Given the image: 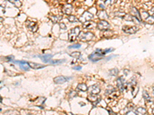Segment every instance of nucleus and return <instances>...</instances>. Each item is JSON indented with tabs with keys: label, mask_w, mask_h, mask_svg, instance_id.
<instances>
[{
	"label": "nucleus",
	"mask_w": 154,
	"mask_h": 115,
	"mask_svg": "<svg viewBox=\"0 0 154 115\" xmlns=\"http://www.w3.org/2000/svg\"><path fill=\"white\" fill-rule=\"evenodd\" d=\"M80 34V29L79 27H76L71 29L69 32V41L71 42L76 41V38Z\"/></svg>",
	"instance_id": "f257e3e1"
},
{
	"label": "nucleus",
	"mask_w": 154,
	"mask_h": 115,
	"mask_svg": "<svg viewBox=\"0 0 154 115\" xmlns=\"http://www.w3.org/2000/svg\"><path fill=\"white\" fill-rule=\"evenodd\" d=\"M79 37L82 42H89L90 40H92L94 38V35L89 31H84L80 32Z\"/></svg>",
	"instance_id": "f03ea898"
},
{
	"label": "nucleus",
	"mask_w": 154,
	"mask_h": 115,
	"mask_svg": "<svg viewBox=\"0 0 154 115\" xmlns=\"http://www.w3.org/2000/svg\"><path fill=\"white\" fill-rule=\"evenodd\" d=\"M89 59L92 61H98L101 59H102V58H103V55H102L100 52L96 51L95 52H92L91 55H89Z\"/></svg>",
	"instance_id": "7ed1b4c3"
},
{
	"label": "nucleus",
	"mask_w": 154,
	"mask_h": 115,
	"mask_svg": "<svg viewBox=\"0 0 154 115\" xmlns=\"http://www.w3.org/2000/svg\"><path fill=\"white\" fill-rule=\"evenodd\" d=\"M88 100L93 104V106H96L100 101V97L97 94H89L88 96Z\"/></svg>",
	"instance_id": "20e7f679"
},
{
	"label": "nucleus",
	"mask_w": 154,
	"mask_h": 115,
	"mask_svg": "<svg viewBox=\"0 0 154 115\" xmlns=\"http://www.w3.org/2000/svg\"><path fill=\"white\" fill-rule=\"evenodd\" d=\"M92 19V15L91 13H89L88 11H85L84 12V13L82 15V16H80V18H79V22L84 23L85 22H86V21H89L90 19Z\"/></svg>",
	"instance_id": "39448f33"
},
{
	"label": "nucleus",
	"mask_w": 154,
	"mask_h": 115,
	"mask_svg": "<svg viewBox=\"0 0 154 115\" xmlns=\"http://www.w3.org/2000/svg\"><path fill=\"white\" fill-rule=\"evenodd\" d=\"M72 78L71 77H65V76H58L56 78H54V82L55 84H57V85H61V84H63L65 82H66L67 81L70 80Z\"/></svg>",
	"instance_id": "423d86ee"
},
{
	"label": "nucleus",
	"mask_w": 154,
	"mask_h": 115,
	"mask_svg": "<svg viewBox=\"0 0 154 115\" xmlns=\"http://www.w3.org/2000/svg\"><path fill=\"white\" fill-rule=\"evenodd\" d=\"M97 28L101 31H105L109 28V24L105 20H100L97 24Z\"/></svg>",
	"instance_id": "0eeeda50"
},
{
	"label": "nucleus",
	"mask_w": 154,
	"mask_h": 115,
	"mask_svg": "<svg viewBox=\"0 0 154 115\" xmlns=\"http://www.w3.org/2000/svg\"><path fill=\"white\" fill-rule=\"evenodd\" d=\"M123 30L128 34H134L139 30L138 27L136 26H124L123 28Z\"/></svg>",
	"instance_id": "6e6552de"
},
{
	"label": "nucleus",
	"mask_w": 154,
	"mask_h": 115,
	"mask_svg": "<svg viewBox=\"0 0 154 115\" xmlns=\"http://www.w3.org/2000/svg\"><path fill=\"white\" fill-rule=\"evenodd\" d=\"M15 63H18V64H20L19 67L23 71H29V68H31L30 65L28 62H26L25 61H14Z\"/></svg>",
	"instance_id": "1a4fd4ad"
},
{
	"label": "nucleus",
	"mask_w": 154,
	"mask_h": 115,
	"mask_svg": "<svg viewBox=\"0 0 154 115\" xmlns=\"http://www.w3.org/2000/svg\"><path fill=\"white\" fill-rule=\"evenodd\" d=\"M82 26L86 29H94L97 26V25L92 21H86L82 23Z\"/></svg>",
	"instance_id": "9d476101"
},
{
	"label": "nucleus",
	"mask_w": 154,
	"mask_h": 115,
	"mask_svg": "<svg viewBox=\"0 0 154 115\" xmlns=\"http://www.w3.org/2000/svg\"><path fill=\"white\" fill-rule=\"evenodd\" d=\"M88 91L89 92V94H98L100 92V88L98 85H94L90 86L88 88Z\"/></svg>",
	"instance_id": "9b49d317"
},
{
	"label": "nucleus",
	"mask_w": 154,
	"mask_h": 115,
	"mask_svg": "<svg viewBox=\"0 0 154 115\" xmlns=\"http://www.w3.org/2000/svg\"><path fill=\"white\" fill-rule=\"evenodd\" d=\"M73 11V6L71 4H65L63 7V12L66 15H70Z\"/></svg>",
	"instance_id": "f8f14e48"
},
{
	"label": "nucleus",
	"mask_w": 154,
	"mask_h": 115,
	"mask_svg": "<svg viewBox=\"0 0 154 115\" xmlns=\"http://www.w3.org/2000/svg\"><path fill=\"white\" fill-rule=\"evenodd\" d=\"M40 59L45 62V63H50L51 61V58H53V55L51 54H47V55H39Z\"/></svg>",
	"instance_id": "ddd939ff"
},
{
	"label": "nucleus",
	"mask_w": 154,
	"mask_h": 115,
	"mask_svg": "<svg viewBox=\"0 0 154 115\" xmlns=\"http://www.w3.org/2000/svg\"><path fill=\"white\" fill-rule=\"evenodd\" d=\"M123 77H120V78H118L116 80V83H117V87L119 90V91L122 92L123 90H124V85L123 84Z\"/></svg>",
	"instance_id": "4468645a"
},
{
	"label": "nucleus",
	"mask_w": 154,
	"mask_h": 115,
	"mask_svg": "<svg viewBox=\"0 0 154 115\" xmlns=\"http://www.w3.org/2000/svg\"><path fill=\"white\" fill-rule=\"evenodd\" d=\"M27 26L29 29V30H31L32 31H36L38 29V26L36 22H27Z\"/></svg>",
	"instance_id": "2eb2a0df"
},
{
	"label": "nucleus",
	"mask_w": 154,
	"mask_h": 115,
	"mask_svg": "<svg viewBox=\"0 0 154 115\" xmlns=\"http://www.w3.org/2000/svg\"><path fill=\"white\" fill-rule=\"evenodd\" d=\"M49 19H51V21L53 22V23L56 24L63 19V16L62 15H50Z\"/></svg>",
	"instance_id": "dca6fc26"
},
{
	"label": "nucleus",
	"mask_w": 154,
	"mask_h": 115,
	"mask_svg": "<svg viewBox=\"0 0 154 115\" xmlns=\"http://www.w3.org/2000/svg\"><path fill=\"white\" fill-rule=\"evenodd\" d=\"M30 67L33 69H40V68H43L46 65H42L38 63H34V62H29Z\"/></svg>",
	"instance_id": "f3484780"
},
{
	"label": "nucleus",
	"mask_w": 154,
	"mask_h": 115,
	"mask_svg": "<svg viewBox=\"0 0 154 115\" xmlns=\"http://www.w3.org/2000/svg\"><path fill=\"white\" fill-rule=\"evenodd\" d=\"M131 14L133 15V16H136V18H138L140 21H141V15H140V13L139 12V10H137L136 9L135 7H133L131 9Z\"/></svg>",
	"instance_id": "a211bd4d"
},
{
	"label": "nucleus",
	"mask_w": 154,
	"mask_h": 115,
	"mask_svg": "<svg viewBox=\"0 0 154 115\" xmlns=\"http://www.w3.org/2000/svg\"><path fill=\"white\" fill-rule=\"evenodd\" d=\"M97 15L99 16V18H100L102 20H104V19H107V14H106V11L105 10H99V12H98V13H97Z\"/></svg>",
	"instance_id": "6ab92c4d"
},
{
	"label": "nucleus",
	"mask_w": 154,
	"mask_h": 115,
	"mask_svg": "<svg viewBox=\"0 0 154 115\" xmlns=\"http://www.w3.org/2000/svg\"><path fill=\"white\" fill-rule=\"evenodd\" d=\"M114 50V49L113 48H106V49H104V50H102V49H99V48H97L96 51H97V52H100L102 55H106V54H107V53H109V52H113Z\"/></svg>",
	"instance_id": "aec40b11"
},
{
	"label": "nucleus",
	"mask_w": 154,
	"mask_h": 115,
	"mask_svg": "<svg viewBox=\"0 0 154 115\" xmlns=\"http://www.w3.org/2000/svg\"><path fill=\"white\" fill-rule=\"evenodd\" d=\"M76 89L79 90L81 91H86L88 90V87L85 84H79L76 87Z\"/></svg>",
	"instance_id": "412c9836"
},
{
	"label": "nucleus",
	"mask_w": 154,
	"mask_h": 115,
	"mask_svg": "<svg viewBox=\"0 0 154 115\" xmlns=\"http://www.w3.org/2000/svg\"><path fill=\"white\" fill-rule=\"evenodd\" d=\"M126 113L128 114V113H130V111H133V109H134V104L133 103H129L127 104V107L126 108Z\"/></svg>",
	"instance_id": "4be33fe9"
},
{
	"label": "nucleus",
	"mask_w": 154,
	"mask_h": 115,
	"mask_svg": "<svg viewBox=\"0 0 154 115\" xmlns=\"http://www.w3.org/2000/svg\"><path fill=\"white\" fill-rule=\"evenodd\" d=\"M113 35V32L112 31L109 30V29L105 30V32L103 33V37H105V38H110V37H112Z\"/></svg>",
	"instance_id": "5701e85b"
},
{
	"label": "nucleus",
	"mask_w": 154,
	"mask_h": 115,
	"mask_svg": "<svg viewBox=\"0 0 154 115\" xmlns=\"http://www.w3.org/2000/svg\"><path fill=\"white\" fill-rule=\"evenodd\" d=\"M143 97H144V99L146 100L147 102H149V103H151L152 102V98H151V97L148 94V93L147 92V91H143Z\"/></svg>",
	"instance_id": "b1692460"
},
{
	"label": "nucleus",
	"mask_w": 154,
	"mask_h": 115,
	"mask_svg": "<svg viewBox=\"0 0 154 115\" xmlns=\"http://www.w3.org/2000/svg\"><path fill=\"white\" fill-rule=\"evenodd\" d=\"M69 55H70V56L74 58H76V59H78L81 56V53L79 52H72Z\"/></svg>",
	"instance_id": "393cba45"
},
{
	"label": "nucleus",
	"mask_w": 154,
	"mask_h": 115,
	"mask_svg": "<svg viewBox=\"0 0 154 115\" xmlns=\"http://www.w3.org/2000/svg\"><path fill=\"white\" fill-rule=\"evenodd\" d=\"M146 112H147V110L143 108H138L135 111L136 114H144Z\"/></svg>",
	"instance_id": "a878e982"
},
{
	"label": "nucleus",
	"mask_w": 154,
	"mask_h": 115,
	"mask_svg": "<svg viewBox=\"0 0 154 115\" xmlns=\"http://www.w3.org/2000/svg\"><path fill=\"white\" fill-rule=\"evenodd\" d=\"M118 73H119V71H118L117 68H113V69L109 70V75H110L116 76V75H118Z\"/></svg>",
	"instance_id": "bb28decb"
},
{
	"label": "nucleus",
	"mask_w": 154,
	"mask_h": 115,
	"mask_svg": "<svg viewBox=\"0 0 154 115\" xmlns=\"http://www.w3.org/2000/svg\"><path fill=\"white\" fill-rule=\"evenodd\" d=\"M68 19H69V21L71 22H77V21H79V19H76V17L75 15H69V17H68Z\"/></svg>",
	"instance_id": "cd10ccee"
},
{
	"label": "nucleus",
	"mask_w": 154,
	"mask_h": 115,
	"mask_svg": "<svg viewBox=\"0 0 154 115\" xmlns=\"http://www.w3.org/2000/svg\"><path fill=\"white\" fill-rule=\"evenodd\" d=\"M9 2L13 3L16 7H20L21 5H22V3H21V2L19 1V0H10Z\"/></svg>",
	"instance_id": "c85d7f7f"
},
{
	"label": "nucleus",
	"mask_w": 154,
	"mask_h": 115,
	"mask_svg": "<svg viewBox=\"0 0 154 115\" xmlns=\"http://www.w3.org/2000/svg\"><path fill=\"white\" fill-rule=\"evenodd\" d=\"M110 87V89H108L107 88V90H106V95H109V94H112L113 92H115V88L114 87H113L112 86H109Z\"/></svg>",
	"instance_id": "c756f323"
},
{
	"label": "nucleus",
	"mask_w": 154,
	"mask_h": 115,
	"mask_svg": "<svg viewBox=\"0 0 154 115\" xmlns=\"http://www.w3.org/2000/svg\"><path fill=\"white\" fill-rule=\"evenodd\" d=\"M77 92L76 91H73V90H71V91L70 92V94H69V97L70 98H73V97H75L76 96H77Z\"/></svg>",
	"instance_id": "7c9ffc66"
},
{
	"label": "nucleus",
	"mask_w": 154,
	"mask_h": 115,
	"mask_svg": "<svg viewBox=\"0 0 154 115\" xmlns=\"http://www.w3.org/2000/svg\"><path fill=\"white\" fill-rule=\"evenodd\" d=\"M146 22L147 23H150V24H153L154 23V16H149V17L146 19Z\"/></svg>",
	"instance_id": "2f4dec72"
},
{
	"label": "nucleus",
	"mask_w": 154,
	"mask_h": 115,
	"mask_svg": "<svg viewBox=\"0 0 154 115\" xmlns=\"http://www.w3.org/2000/svg\"><path fill=\"white\" fill-rule=\"evenodd\" d=\"M141 17H143L144 19H147L149 17V14L147 13V12H144V11H141Z\"/></svg>",
	"instance_id": "473e14b6"
},
{
	"label": "nucleus",
	"mask_w": 154,
	"mask_h": 115,
	"mask_svg": "<svg viewBox=\"0 0 154 115\" xmlns=\"http://www.w3.org/2000/svg\"><path fill=\"white\" fill-rule=\"evenodd\" d=\"M66 60V59H62V60H56V61H51L50 64H61L65 62Z\"/></svg>",
	"instance_id": "72a5a7b5"
},
{
	"label": "nucleus",
	"mask_w": 154,
	"mask_h": 115,
	"mask_svg": "<svg viewBox=\"0 0 154 115\" xmlns=\"http://www.w3.org/2000/svg\"><path fill=\"white\" fill-rule=\"evenodd\" d=\"M117 0H106L105 1V4L106 5H113L116 2Z\"/></svg>",
	"instance_id": "f704fd0d"
},
{
	"label": "nucleus",
	"mask_w": 154,
	"mask_h": 115,
	"mask_svg": "<svg viewBox=\"0 0 154 115\" xmlns=\"http://www.w3.org/2000/svg\"><path fill=\"white\" fill-rule=\"evenodd\" d=\"M81 47V45L79 44V43H76V44H74V45H71L69 46V48H79Z\"/></svg>",
	"instance_id": "c9c22d12"
},
{
	"label": "nucleus",
	"mask_w": 154,
	"mask_h": 115,
	"mask_svg": "<svg viewBox=\"0 0 154 115\" xmlns=\"http://www.w3.org/2000/svg\"><path fill=\"white\" fill-rule=\"evenodd\" d=\"M59 26H60V29H63V30H66V25L63 22L61 23H59Z\"/></svg>",
	"instance_id": "e433bc0d"
},
{
	"label": "nucleus",
	"mask_w": 154,
	"mask_h": 115,
	"mask_svg": "<svg viewBox=\"0 0 154 115\" xmlns=\"http://www.w3.org/2000/svg\"><path fill=\"white\" fill-rule=\"evenodd\" d=\"M5 58H7V60L8 61H13V59H14V57L13 56H7V57H5Z\"/></svg>",
	"instance_id": "4c0bfd02"
},
{
	"label": "nucleus",
	"mask_w": 154,
	"mask_h": 115,
	"mask_svg": "<svg viewBox=\"0 0 154 115\" xmlns=\"http://www.w3.org/2000/svg\"><path fill=\"white\" fill-rule=\"evenodd\" d=\"M73 69L74 70H81L82 67L81 66H75V67H73Z\"/></svg>",
	"instance_id": "58836bf2"
},
{
	"label": "nucleus",
	"mask_w": 154,
	"mask_h": 115,
	"mask_svg": "<svg viewBox=\"0 0 154 115\" xmlns=\"http://www.w3.org/2000/svg\"><path fill=\"white\" fill-rule=\"evenodd\" d=\"M99 6H100V8H102V9H104V8H105V7H104L103 5H99Z\"/></svg>",
	"instance_id": "ea45409f"
},
{
	"label": "nucleus",
	"mask_w": 154,
	"mask_h": 115,
	"mask_svg": "<svg viewBox=\"0 0 154 115\" xmlns=\"http://www.w3.org/2000/svg\"><path fill=\"white\" fill-rule=\"evenodd\" d=\"M102 1H106V0H102Z\"/></svg>",
	"instance_id": "a19ab883"
},
{
	"label": "nucleus",
	"mask_w": 154,
	"mask_h": 115,
	"mask_svg": "<svg viewBox=\"0 0 154 115\" xmlns=\"http://www.w3.org/2000/svg\"><path fill=\"white\" fill-rule=\"evenodd\" d=\"M153 114H154V109H153Z\"/></svg>",
	"instance_id": "79ce46f5"
}]
</instances>
